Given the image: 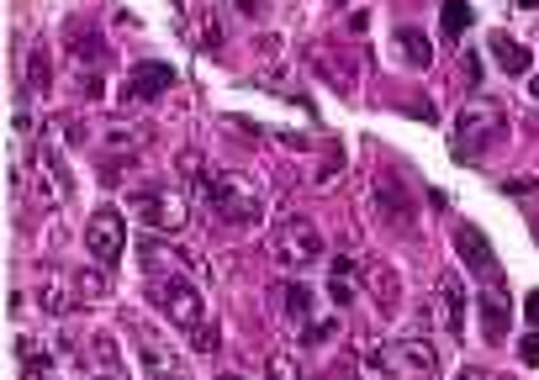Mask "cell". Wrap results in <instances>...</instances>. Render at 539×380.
Here are the masks:
<instances>
[{"instance_id":"obj_39","label":"cell","mask_w":539,"mask_h":380,"mask_svg":"<svg viewBox=\"0 0 539 380\" xmlns=\"http://www.w3.org/2000/svg\"><path fill=\"white\" fill-rule=\"evenodd\" d=\"M233 6L244 11V16H259V6H265V0H233Z\"/></svg>"},{"instance_id":"obj_42","label":"cell","mask_w":539,"mask_h":380,"mask_svg":"<svg viewBox=\"0 0 539 380\" xmlns=\"http://www.w3.org/2000/svg\"><path fill=\"white\" fill-rule=\"evenodd\" d=\"M513 6H529V11H534V6H539V0H513Z\"/></svg>"},{"instance_id":"obj_26","label":"cell","mask_w":539,"mask_h":380,"mask_svg":"<svg viewBox=\"0 0 539 380\" xmlns=\"http://www.w3.org/2000/svg\"><path fill=\"white\" fill-rule=\"evenodd\" d=\"M466 27H471V6H466V0H444V11H439V32H444V37H460Z\"/></svg>"},{"instance_id":"obj_5","label":"cell","mask_w":539,"mask_h":380,"mask_svg":"<svg viewBox=\"0 0 539 380\" xmlns=\"http://www.w3.org/2000/svg\"><path fill=\"white\" fill-rule=\"evenodd\" d=\"M138 259H143V275L148 280H164V275H207V259L180 249V243H170V233H143L138 243Z\"/></svg>"},{"instance_id":"obj_24","label":"cell","mask_w":539,"mask_h":380,"mask_svg":"<svg viewBox=\"0 0 539 380\" xmlns=\"http://www.w3.org/2000/svg\"><path fill=\"white\" fill-rule=\"evenodd\" d=\"M16 359H22V370H53L48 344H43V338H32V333L16 338Z\"/></svg>"},{"instance_id":"obj_29","label":"cell","mask_w":539,"mask_h":380,"mask_svg":"<svg viewBox=\"0 0 539 380\" xmlns=\"http://www.w3.org/2000/svg\"><path fill=\"white\" fill-rule=\"evenodd\" d=\"M175 169H180V175L191 180L196 190H201V180H207V169H201V154H196V148H185V154H175Z\"/></svg>"},{"instance_id":"obj_13","label":"cell","mask_w":539,"mask_h":380,"mask_svg":"<svg viewBox=\"0 0 539 380\" xmlns=\"http://www.w3.org/2000/svg\"><path fill=\"white\" fill-rule=\"evenodd\" d=\"M434 312L444 317V333L450 338H460L466 333V285H460V270H439V280H434Z\"/></svg>"},{"instance_id":"obj_38","label":"cell","mask_w":539,"mask_h":380,"mask_svg":"<svg viewBox=\"0 0 539 380\" xmlns=\"http://www.w3.org/2000/svg\"><path fill=\"white\" fill-rule=\"evenodd\" d=\"M476 74H481V53H466V80L476 85Z\"/></svg>"},{"instance_id":"obj_2","label":"cell","mask_w":539,"mask_h":380,"mask_svg":"<svg viewBox=\"0 0 539 380\" xmlns=\"http://www.w3.org/2000/svg\"><path fill=\"white\" fill-rule=\"evenodd\" d=\"M455 143H460V154H487V148H503L508 143V111L492 101V95H476L471 106H460V117H455Z\"/></svg>"},{"instance_id":"obj_28","label":"cell","mask_w":539,"mask_h":380,"mask_svg":"<svg viewBox=\"0 0 539 380\" xmlns=\"http://www.w3.org/2000/svg\"><path fill=\"white\" fill-rule=\"evenodd\" d=\"M333 333H339V317H318V322H302V344H307V349L328 344Z\"/></svg>"},{"instance_id":"obj_9","label":"cell","mask_w":539,"mask_h":380,"mask_svg":"<svg viewBox=\"0 0 539 380\" xmlns=\"http://www.w3.org/2000/svg\"><path fill=\"white\" fill-rule=\"evenodd\" d=\"M386 365H392L402 380H434L439 354H434L429 338H397V344H386Z\"/></svg>"},{"instance_id":"obj_43","label":"cell","mask_w":539,"mask_h":380,"mask_svg":"<svg viewBox=\"0 0 539 380\" xmlns=\"http://www.w3.org/2000/svg\"><path fill=\"white\" fill-rule=\"evenodd\" d=\"M217 380H244V375H217Z\"/></svg>"},{"instance_id":"obj_30","label":"cell","mask_w":539,"mask_h":380,"mask_svg":"<svg viewBox=\"0 0 539 380\" xmlns=\"http://www.w3.org/2000/svg\"><path fill=\"white\" fill-rule=\"evenodd\" d=\"M339 169H344V148H328L323 164H318V175H312V185H328L333 175H339Z\"/></svg>"},{"instance_id":"obj_7","label":"cell","mask_w":539,"mask_h":380,"mask_svg":"<svg viewBox=\"0 0 539 380\" xmlns=\"http://www.w3.org/2000/svg\"><path fill=\"white\" fill-rule=\"evenodd\" d=\"M270 249H275V259L286 264V270H307V264H318L323 254H328V243H323V233L312 222H302V217H291V222H281L270 233Z\"/></svg>"},{"instance_id":"obj_21","label":"cell","mask_w":539,"mask_h":380,"mask_svg":"<svg viewBox=\"0 0 539 380\" xmlns=\"http://www.w3.org/2000/svg\"><path fill=\"white\" fill-rule=\"evenodd\" d=\"M397 48H402V59L413 69L434 64V43H429V32H423V27H397Z\"/></svg>"},{"instance_id":"obj_18","label":"cell","mask_w":539,"mask_h":380,"mask_svg":"<svg viewBox=\"0 0 539 380\" xmlns=\"http://www.w3.org/2000/svg\"><path fill=\"white\" fill-rule=\"evenodd\" d=\"M487 53H492V64L497 69H508V74H524L529 80V64H534V53L518 43L513 32H487Z\"/></svg>"},{"instance_id":"obj_15","label":"cell","mask_w":539,"mask_h":380,"mask_svg":"<svg viewBox=\"0 0 539 380\" xmlns=\"http://www.w3.org/2000/svg\"><path fill=\"white\" fill-rule=\"evenodd\" d=\"M455 249H460V259H466L476 275L497 280V259H492V243H487V233H481L476 222H455Z\"/></svg>"},{"instance_id":"obj_8","label":"cell","mask_w":539,"mask_h":380,"mask_svg":"<svg viewBox=\"0 0 539 380\" xmlns=\"http://www.w3.org/2000/svg\"><path fill=\"white\" fill-rule=\"evenodd\" d=\"M148 143H154V127H143V122H106L101 127V154L111 159L106 175H122V164L143 159Z\"/></svg>"},{"instance_id":"obj_35","label":"cell","mask_w":539,"mask_h":380,"mask_svg":"<svg viewBox=\"0 0 539 380\" xmlns=\"http://www.w3.org/2000/svg\"><path fill=\"white\" fill-rule=\"evenodd\" d=\"M524 365H539V333L524 338Z\"/></svg>"},{"instance_id":"obj_33","label":"cell","mask_w":539,"mask_h":380,"mask_svg":"<svg viewBox=\"0 0 539 380\" xmlns=\"http://www.w3.org/2000/svg\"><path fill=\"white\" fill-rule=\"evenodd\" d=\"M328 296H333V307H349V301H355V285H349L344 275H333L328 280Z\"/></svg>"},{"instance_id":"obj_22","label":"cell","mask_w":539,"mask_h":380,"mask_svg":"<svg viewBox=\"0 0 539 380\" xmlns=\"http://www.w3.org/2000/svg\"><path fill=\"white\" fill-rule=\"evenodd\" d=\"M281 307H286L291 322H307V317H312V285L286 280V285H281Z\"/></svg>"},{"instance_id":"obj_34","label":"cell","mask_w":539,"mask_h":380,"mask_svg":"<svg viewBox=\"0 0 539 380\" xmlns=\"http://www.w3.org/2000/svg\"><path fill=\"white\" fill-rule=\"evenodd\" d=\"M201 37H207V48H212V53L222 48V32H217V16H207V32H201Z\"/></svg>"},{"instance_id":"obj_6","label":"cell","mask_w":539,"mask_h":380,"mask_svg":"<svg viewBox=\"0 0 539 380\" xmlns=\"http://www.w3.org/2000/svg\"><path fill=\"white\" fill-rule=\"evenodd\" d=\"M127 338L138 344V359H143V375L148 380H170V375H185V359H180V349L164 338L154 322H143V317H133L127 322Z\"/></svg>"},{"instance_id":"obj_14","label":"cell","mask_w":539,"mask_h":380,"mask_svg":"<svg viewBox=\"0 0 539 380\" xmlns=\"http://www.w3.org/2000/svg\"><path fill=\"white\" fill-rule=\"evenodd\" d=\"M164 90H175V69L170 64H154V59H148V64H138L133 74H127V85H122V101L127 106H148V101H159V95Z\"/></svg>"},{"instance_id":"obj_41","label":"cell","mask_w":539,"mask_h":380,"mask_svg":"<svg viewBox=\"0 0 539 380\" xmlns=\"http://www.w3.org/2000/svg\"><path fill=\"white\" fill-rule=\"evenodd\" d=\"M529 95H534V101H539V74H529Z\"/></svg>"},{"instance_id":"obj_4","label":"cell","mask_w":539,"mask_h":380,"mask_svg":"<svg viewBox=\"0 0 539 380\" xmlns=\"http://www.w3.org/2000/svg\"><path fill=\"white\" fill-rule=\"evenodd\" d=\"M127 206L143 217L148 233H180L191 222V196L175 185H138V190H127Z\"/></svg>"},{"instance_id":"obj_10","label":"cell","mask_w":539,"mask_h":380,"mask_svg":"<svg viewBox=\"0 0 539 380\" xmlns=\"http://www.w3.org/2000/svg\"><path fill=\"white\" fill-rule=\"evenodd\" d=\"M32 196H37V206H48V212L69 201V175H64L53 148H32Z\"/></svg>"},{"instance_id":"obj_11","label":"cell","mask_w":539,"mask_h":380,"mask_svg":"<svg viewBox=\"0 0 539 380\" xmlns=\"http://www.w3.org/2000/svg\"><path fill=\"white\" fill-rule=\"evenodd\" d=\"M476 317H481V338H487V344H503V338H508V328H513V301H508L503 275L487 280V291L476 296Z\"/></svg>"},{"instance_id":"obj_20","label":"cell","mask_w":539,"mask_h":380,"mask_svg":"<svg viewBox=\"0 0 539 380\" xmlns=\"http://www.w3.org/2000/svg\"><path fill=\"white\" fill-rule=\"evenodd\" d=\"M365 285H370V296H376V307H381V312H392V307H397V296H402V280L392 275V264L370 259V264H365Z\"/></svg>"},{"instance_id":"obj_25","label":"cell","mask_w":539,"mask_h":380,"mask_svg":"<svg viewBox=\"0 0 539 380\" xmlns=\"http://www.w3.org/2000/svg\"><path fill=\"white\" fill-rule=\"evenodd\" d=\"M106 291H111V285H106L101 270H80V275H74V296H80V307H96V301H106Z\"/></svg>"},{"instance_id":"obj_27","label":"cell","mask_w":539,"mask_h":380,"mask_svg":"<svg viewBox=\"0 0 539 380\" xmlns=\"http://www.w3.org/2000/svg\"><path fill=\"white\" fill-rule=\"evenodd\" d=\"M37 301H43V312H48V317H64V312H69L80 296L64 291V285H43V291H37Z\"/></svg>"},{"instance_id":"obj_32","label":"cell","mask_w":539,"mask_h":380,"mask_svg":"<svg viewBox=\"0 0 539 380\" xmlns=\"http://www.w3.org/2000/svg\"><path fill=\"white\" fill-rule=\"evenodd\" d=\"M270 380H302V365H296L291 354H275L270 359Z\"/></svg>"},{"instance_id":"obj_40","label":"cell","mask_w":539,"mask_h":380,"mask_svg":"<svg viewBox=\"0 0 539 380\" xmlns=\"http://www.w3.org/2000/svg\"><path fill=\"white\" fill-rule=\"evenodd\" d=\"M22 380H59L53 370H22Z\"/></svg>"},{"instance_id":"obj_16","label":"cell","mask_w":539,"mask_h":380,"mask_svg":"<svg viewBox=\"0 0 539 380\" xmlns=\"http://www.w3.org/2000/svg\"><path fill=\"white\" fill-rule=\"evenodd\" d=\"M376 206H381V217L392 222V227H413L418 222L413 190H407L402 180H376Z\"/></svg>"},{"instance_id":"obj_19","label":"cell","mask_w":539,"mask_h":380,"mask_svg":"<svg viewBox=\"0 0 539 380\" xmlns=\"http://www.w3.org/2000/svg\"><path fill=\"white\" fill-rule=\"evenodd\" d=\"M307 64L318 69V74H323V80H328L333 90H339V95L355 90V69H344V59H339L333 48H307Z\"/></svg>"},{"instance_id":"obj_37","label":"cell","mask_w":539,"mask_h":380,"mask_svg":"<svg viewBox=\"0 0 539 380\" xmlns=\"http://www.w3.org/2000/svg\"><path fill=\"white\" fill-rule=\"evenodd\" d=\"M524 317H529L534 328H539V291H529V296H524Z\"/></svg>"},{"instance_id":"obj_36","label":"cell","mask_w":539,"mask_h":380,"mask_svg":"<svg viewBox=\"0 0 539 380\" xmlns=\"http://www.w3.org/2000/svg\"><path fill=\"white\" fill-rule=\"evenodd\" d=\"M90 380H127L117 365H96V370H90Z\"/></svg>"},{"instance_id":"obj_1","label":"cell","mask_w":539,"mask_h":380,"mask_svg":"<svg viewBox=\"0 0 539 380\" xmlns=\"http://www.w3.org/2000/svg\"><path fill=\"white\" fill-rule=\"evenodd\" d=\"M201 196H207L212 217L222 227H254L259 217H265V190H254V180L238 175V169H207Z\"/></svg>"},{"instance_id":"obj_3","label":"cell","mask_w":539,"mask_h":380,"mask_svg":"<svg viewBox=\"0 0 539 380\" xmlns=\"http://www.w3.org/2000/svg\"><path fill=\"white\" fill-rule=\"evenodd\" d=\"M154 301L164 312H170L185 333H196V344L201 349H212L217 344V333L207 328V301H201V291L185 275H164V280H154Z\"/></svg>"},{"instance_id":"obj_17","label":"cell","mask_w":539,"mask_h":380,"mask_svg":"<svg viewBox=\"0 0 539 380\" xmlns=\"http://www.w3.org/2000/svg\"><path fill=\"white\" fill-rule=\"evenodd\" d=\"M64 48H69V59L74 64H85V69H96V64H106V43H101V32L90 27V22H74L64 27Z\"/></svg>"},{"instance_id":"obj_31","label":"cell","mask_w":539,"mask_h":380,"mask_svg":"<svg viewBox=\"0 0 539 380\" xmlns=\"http://www.w3.org/2000/svg\"><path fill=\"white\" fill-rule=\"evenodd\" d=\"M503 190H508L513 201H534L539 196V180L534 175H518V180H503Z\"/></svg>"},{"instance_id":"obj_44","label":"cell","mask_w":539,"mask_h":380,"mask_svg":"<svg viewBox=\"0 0 539 380\" xmlns=\"http://www.w3.org/2000/svg\"><path fill=\"white\" fill-rule=\"evenodd\" d=\"M170 380H185V375H170Z\"/></svg>"},{"instance_id":"obj_23","label":"cell","mask_w":539,"mask_h":380,"mask_svg":"<svg viewBox=\"0 0 539 380\" xmlns=\"http://www.w3.org/2000/svg\"><path fill=\"white\" fill-rule=\"evenodd\" d=\"M27 90L32 95H48L53 90V59H48V48H32L27 53Z\"/></svg>"},{"instance_id":"obj_12","label":"cell","mask_w":539,"mask_h":380,"mask_svg":"<svg viewBox=\"0 0 539 380\" xmlns=\"http://www.w3.org/2000/svg\"><path fill=\"white\" fill-rule=\"evenodd\" d=\"M122 212L117 206H96V217H90V227H85V249H90V259L96 264H117L122 259Z\"/></svg>"}]
</instances>
